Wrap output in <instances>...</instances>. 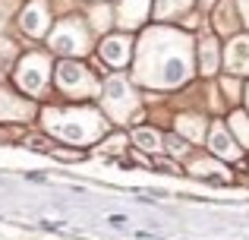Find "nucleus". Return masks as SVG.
Masks as SVG:
<instances>
[{"label":"nucleus","mask_w":249,"mask_h":240,"mask_svg":"<svg viewBox=\"0 0 249 240\" xmlns=\"http://www.w3.org/2000/svg\"><path fill=\"white\" fill-rule=\"evenodd\" d=\"M51 25V6L48 0H29L19 13V29L25 32L29 38H44Z\"/></svg>","instance_id":"obj_7"},{"label":"nucleus","mask_w":249,"mask_h":240,"mask_svg":"<svg viewBox=\"0 0 249 240\" xmlns=\"http://www.w3.org/2000/svg\"><path fill=\"white\" fill-rule=\"evenodd\" d=\"M193 0H155V16L158 19H177L183 13H189Z\"/></svg>","instance_id":"obj_14"},{"label":"nucleus","mask_w":249,"mask_h":240,"mask_svg":"<svg viewBox=\"0 0 249 240\" xmlns=\"http://www.w3.org/2000/svg\"><path fill=\"white\" fill-rule=\"evenodd\" d=\"M133 142L142 148V152H158V146H161V136L155 133V129L142 127V129H133Z\"/></svg>","instance_id":"obj_16"},{"label":"nucleus","mask_w":249,"mask_h":240,"mask_svg":"<svg viewBox=\"0 0 249 240\" xmlns=\"http://www.w3.org/2000/svg\"><path fill=\"white\" fill-rule=\"evenodd\" d=\"M233 133L243 139V146H249V117H243V114H233Z\"/></svg>","instance_id":"obj_19"},{"label":"nucleus","mask_w":249,"mask_h":240,"mask_svg":"<svg viewBox=\"0 0 249 240\" xmlns=\"http://www.w3.org/2000/svg\"><path fill=\"white\" fill-rule=\"evenodd\" d=\"M161 142L170 148V155H186L189 152V146H186V142H180V136H167V139H161Z\"/></svg>","instance_id":"obj_21"},{"label":"nucleus","mask_w":249,"mask_h":240,"mask_svg":"<svg viewBox=\"0 0 249 240\" xmlns=\"http://www.w3.org/2000/svg\"><path fill=\"white\" fill-rule=\"evenodd\" d=\"M98 54H101V60L107 67H126L133 60V38L129 35H107L101 41V48H98Z\"/></svg>","instance_id":"obj_8"},{"label":"nucleus","mask_w":249,"mask_h":240,"mask_svg":"<svg viewBox=\"0 0 249 240\" xmlns=\"http://www.w3.org/2000/svg\"><path fill=\"white\" fill-rule=\"evenodd\" d=\"M104 105H107L110 117L117 120H126L136 108V95H133V86H129L123 76H110L104 82Z\"/></svg>","instance_id":"obj_6"},{"label":"nucleus","mask_w":249,"mask_h":240,"mask_svg":"<svg viewBox=\"0 0 249 240\" xmlns=\"http://www.w3.org/2000/svg\"><path fill=\"white\" fill-rule=\"evenodd\" d=\"M48 44H51V51H54V54L79 57V54L89 51L91 35H89V29H85L82 19H63V22H57L54 29H51Z\"/></svg>","instance_id":"obj_3"},{"label":"nucleus","mask_w":249,"mask_h":240,"mask_svg":"<svg viewBox=\"0 0 249 240\" xmlns=\"http://www.w3.org/2000/svg\"><path fill=\"white\" fill-rule=\"evenodd\" d=\"M136 70L145 86L177 89L193 76V44L177 29H148L139 41Z\"/></svg>","instance_id":"obj_1"},{"label":"nucleus","mask_w":249,"mask_h":240,"mask_svg":"<svg viewBox=\"0 0 249 240\" xmlns=\"http://www.w3.org/2000/svg\"><path fill=\"white\" fill-rule=\"evenodd\" d=\"M54 79H57V89H60L67 98H89V95H95V92H98L95 76H91L89 70L82 67V63H76V60H63V63H57Z\"/></svg>","instance_id":"obj_5"},{"label":"nucleus","mask_w":249,"mask_h":240,"mask_svg":"<svg viewBox=\"0 0 249 240\" xmlns=\"http://www.w3.org/2000/svg\"><path fill=\"white\" fill-rule=\"evenodd\" d=\"M16 117H32V108L0 89V120H16Z\"/></svg>","instance_id":"obj_12"},{"label":"nucleus","mask_w":249,"mask_h":240,"mask_svg":"<svg viewBox=\"0 0 249 240\" xmlns=\"http://www.w3.org/2000/svg\"><path fill=\"white\" fill-rule=\"evenodd\" d=\"M246 105H249V89H246Z\"/></svg>","instance_id":"obj_24"},{"label":"nucleus","mask_w":249,"mask_h":240,"mask_svg":"<svg viewBox=\"0 0 249 240\" xmlns=\"http://www.w3.org/2000/svg\"><path fill=\"white\" fill-rule=\"evenodd\" d=\"M199 67H202L205 76H212L214 70H218V41H214L212 35L202 38V44H199Z\"/></svg>","instance_id":"obj_13"},{"label":"nucleus","mask_w":249,"mask_h":240,"mask_svg":"<svg viewBox=\"0 0 249 240\" xmlns=\"http://www.w3.org/2000/svg\"><path fill=\"white\" fill-rule=\"evenodd\" d=\"M205 142L218 158H224V161L240 158V146H237V139H233V133H227L224 123H212V129L205 133Z\"/></svg>","instance_id":"obj_9"},{"label":"nucleus","mask_w":249,"mask_h":240,"mask_svg":"<svg viewBox=\"0 0 249 240\" xmlns=\"http://www.w3.org/2000/svg\"><path fill=\"white\" fill-rule=\"evenodd\" d=\"M240 3V10H243V19H246V25H249V0H237Z\"/></svg>","instance_id":"obj_22"},{"label":"nucleus","mask_w":249,"mask_h":240,"mask_svg":"<svg viewBox=\"0 0 249 240\" xmlns=\"http://www.w3.org/2000/svg\"><path fill=\"white\" fill-rule=\"evenodd\" d=\"M218 6V13H214V25H218L221 32H233L237 29V13H233V0H221V3H214Z\"/></svg>","instance_id":"obj_15"},{"label":"nucleus","mask_w":249,"mask_h":240,"mask_svg":"<svg viewBox=\"0 0 249 240\" xmlns=\"http://www.w3.org/2000/svg\"><path fill=\"white\" fill-rule=\"evenodd\" d=\"M148 16V0H117V22L123 29H139Z\"/></svg>","instance_id":"obj_10"},{"label":"nucleus","mask_w":249,"mask_h":240,"mask_svg":"<svg viewBox=\"0 0 249 240\" xmlns=\"http://www.w3.org/2000/svg\"><path fill=\"white\" fill-rule=\"evenodd\" d=\"M16 60V44L10 38H0V63H13Z\"/></svg>","instance_id":"obj_20"},{"label":"nucleus","mask_w":249,"mask_h":240,"mask_svg":"<svg viewBox=\"0 0 249 240\" xmlns=\"http://www.w3.org/2000/svg\"><path fill=\"white\" fill-rule=\"evenodd\" d=\"M202 127H205V123L196 120V117H180V133L186 129L189 139H205V129H202Z\"/></svg>","instance_id":"obj_17"},{"label":"nucleus","mask_w":249,"mask_h":240,"mask_svg":"<svg viewBox=\"0 0 249 240\" xmlns=\"http://www.w3.org/2000/svg\"><path fill=\"white\" fill-rule=\"evenodd\" d=\"M224 63L231 73H249V38H231Z\"/></svg>","instance_id":"obj_11"},{"label":"nucleus","mask_w":249,"mask_h":240,"mask_svg":"<svg viewBox=\"0 0 249 240\" xmlns=\"http://www.w3.org/2000/svg\"><path fill=\"white\" fill-rule=\"evenodd\" d=\"M89 19H91V25H95V29H107V25H110V6L107 3H98L95 10L89 13Z\"/></svg>","instance_id":"obj_18"},{"label":"nucleus","mask_w":249,"mask_h":240,"mask_svg":"<svg viewBox=\"0 0 249 240\" xmlns=\"http://www.w3.org/2000/svg\"><path fill=\"white\" fill-rule=\"evenodd\" d=\"M199 3H202V6H208V10H212V6L218 3V0H199Z\"/></svg>","instance_id":"obj_23"},{"label":"nucleus","mask_w":249,"mask_h":240,"mask_svg":"<svg viewBox=\"0 0 249 240\" xmlns=\"http://www.w3.org/2000/svg\"><path fill=\"white\" fill-rule=\"evenodd\" d=\"M44 129L70 146H91L107 133V120L95 108H48Z\"/></svg>","instance_id":"obj_2"},{"label":"nucleus","mask_w":249,"mask_h":240,"mask_svg":"<svg viewBox=\"0 0 249 240\" xmlns=\"http://www.w3.org/2000/svg\"><path fill=\"white\" fill-rule=\"evenodd\" d=\"M51 79V57L41 54V51H32L19 60L16 67V86L22 89L25 95H41L48 89Z\"/></svg>","instance_id":"obj_4"}]
</instances>
